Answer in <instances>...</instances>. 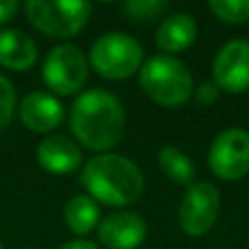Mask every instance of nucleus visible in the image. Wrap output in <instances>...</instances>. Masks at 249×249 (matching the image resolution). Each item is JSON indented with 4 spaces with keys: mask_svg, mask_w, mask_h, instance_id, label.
Listing matches in <instances>:
<instances>
[{
    "mask_svg": "<svg viewBox=\"0 0 249 249\" xmlns=\"http://www.w3.org/2000/svg\"><path fill=\"white\" fill-rule=\"evenodd\" d=\"M81 184L96 203L105 206H129L142 197L144 177L142 171L124 155L99 153L86 162Z\"/></svg>",
    "mask_w": 249,
    "mask_h": 249,
    "instance_id": "nucleus-2",
    "label": "nucleus"
},
{
    "mask_svg": "<svg viewBox=\"0 0 249 249\" xmlns=\"http://www.w3.org/2000/svg\"><path fill=\"white\" fill-rule=\"evenodd\" d=\"M92 7L83 0H26L24 13L33 29L46 37L68 39L81 33Z\"/></svg>",
    "mask_w": 249,
    "mask_h": 249,
    "instance_id": "nucleus-4",
    "label": "nucleus"
},
{
    "mask_svg": "<svg viewBox=\"0 0 249 249\" xmlns=\"http://www.w3.org/2000/svg\"><path fill=\"white\" fill-rule=\"evenodd\" d=\"M158 164L166 177H171L177 184H188L195 175V166L184 151L175 146H162L158 153Z\"/></svg>",
    "mask_w": 249,
    "mask_h": 249,
    "instance_id": "nucleus-16",
    "label": "nucleus"
},
{
    "mask_svg": "<svg viewBox=\"0 0 249 249\" xmlns=\"http://www.w3.org/2000/svg\"><path fill=\"white\" fill-rule=\"evenodd\" d=\"M142 44L136 37L121 31L105 33L92 44L90 64L101 77L123 81L142 68Z\"/></svg>",
    "mask_w": 249,
    "mask_h": 249,
    "instance_id": "nucleus-5",
    "label": "nucleus"
},
{
    "mask_svg": "<svg viewBox=\"0 0 249 249\" xmlns=\"http://www.w3.org/2000/svg\"><path fill=\"white\" fill-rule=\"evenodd\" d=\"M0 249H4V247H2V243H0Z\"/></svg>",
    "mask_w": 249,
    "mask_h": 249,
    "instance_id": "nucleus-23",
    "label": "nucleus"
},
{
    "mask_svg": "<svg viewBox=\"0 0 249 249\" xmlns=\"http://www.w3.org/2000/svg\"><path fill=\"white\" fill-rule=\"evenodd\" d=\"M66 225L79 236L90 234L101 223V208L90 195H77L64 208Z\"/></svg>",
    "mask_w": 249,
    "mask_h": 249,
    "instance_id": "nucleus-15",
    "label": "nucleus"
},
{
    "mask_svg": "<svg viewBox=\"0 0 249 249\" xmlns=\"http://www.w3.org/2000/svg\"><path fill=\"white\" fill-rule=\"evenodd\" d=\"M221 195L210 181H197L188 188L179 203V228L188 236H203L219 219Z\"/></svg>",
    "mask_w": 249,
    "mask_h": 249,
    "instance_id": "nucleus-8",
    "label": "nucleus"
},
{
    "mask_svg": "<svg viewBox=\"0 0 249 249\" xmlns=\"http://www.w3.org/2000/svg\"><path fill=\"white\" fill-rule=\"evenodd\" d=\"M37 162L53 175H68L81 166L83 153L68 136H46L37 144Z\"/></svg>",
    "mask_w": 249,
    "mask_h": 249,
    "instance_id": "nucleus-12",
    "label": "nucleus"
},
{
    "mask_svg": "<svg viewBox=\"0 0 249 249\" xmlns=\"http://www.w3.org/2000/svg\"><path fill=\"white\" fill-rule=\"evenodd\" d=\"M96 234L107 249H138L146 238V223L136 212H114L101 221Z\"/></svg>",
    "mask_w": 249,
    "mask_h": 249,
    "instance_id": "nucleus-10",
    "label": "nucleus"
},
{
    "mask_svg": "<svg viewBox=\"0 0 249 249\" xmlns=\"http://www.w3.org/2000/svg\"><path fill=\"white\" fill-rule=\"evenodd\" d=\"M59 249H99L92 241H86V238H77V241H70L66 245H61Z\"/></svg>",
    "mask_w": 249,
    "mask_h": 249,
    "instance_id": "nucleus-22",
    "label": "nucleus"
},
{
    "mask_svg": "<svg viewBox=\"0 0 249 249\" xmlns=\"http://www.w3.org/2000/svg\"><path fill=\"white\" fill-rule=\"evenodd\" d=\"M197 22L190 13H173L162 24L158 26L155 33V44L162 53H179L193 46L197 39Z\"/></svg>",
    "mask_w": 249,
    "mask_h": 249,
    "instance_id": "nucleus-14",
    "label": "nucleus"
},
{
    "mask_svg": "<svg viewBox=\"0 0 249 249\" xmlns=\"http://www.w3.org/2000/svg\"><path fill=\"white\" fill-rule=\"evenodd\" d=\"M37 61V46L33 37L20 29L0 31V66L16 72H26Z\"/></svg>",
    "mask_w": 249,
    "mask_h": 249,
    "instance_id": "nucleus-13",
    "label": "nucleus"
},
{
    "mask_svg": "<svg viewBox=\"0 0 249 249\" xmlns=\"http://www.w3.org/2000/svg\"><path fill=\"white\" fill-rule=\"evenodd\" d=\"M70 129L86 149L105 153L124 136L123 103L107 90H88L70 109Z\"/></svg>",
    "mask_w": 249,
    "mask_h": 249,
    "instance_id": "nucleus-1",
    "label": "nucleus"
},
{
    "mask_svg": "<svg viewBox=\"0 0 249 249\" xmlns=\"http://www.w3.org/2000/svg\"><path fill=\"white\" fill-rule=\"evenodd\" d=\"M64 105L51 92H31L18 105V116L26 129L35 133H48L64 121Z\"/></svg>",
    "mask_w": 249,
    "mask_h": 249,
    "instance_id": "nucleus-11",
    "label": "nucleus"
},
{
    "mask_svg": "<svg viewBox=\"0 0 249 249\" xmlns=\"http://www.w3.org/2000/svg\"><path fill=\"white\" fill-rule=\"evenodd\" d=\"M166 7H168L166 0H131V2L123 4L124 13L136 22L155 20L162 11H166Z\"/></svg>",
    "mask_w": 249,
    "mask_h": 249,
    "instance_id": "nucleus-18",
    "label": "nucleus"
},
{
    "mask_svg": "<svg viewBox=\"0 0 249 249\" xmlns=\"http://www.w3.org/2000/svg\"><path fill=\"white\" fill-rule=\"evenodd\" d=\"M18 13V2L16 0H0V24L9 22Z\"/></svg>",
    "mask_w": 249,
    "mask_h": 249,
    "instance_id": "nucleus-21",
    "label": "nucleus"
},
{
    "mask_svg": "<svg viewBox=\"0 0 249 249\" xmlns=\"http://www.w3.org/2000/svg\"><path fill=\"white\" fill-rule=\"evenodd\" d=\"M208 164L219 179L234 181L249 173V133L245 129H225L212 140Z\"/></svg>",
    "mask_w": 249,
    "mask_h": 249,
    "instance_id": "nucleus-7",
    "label": "nucleus"
},
{
    "mask_svg": "<svg viewBox=\"0 0 249 249\" xmlns=\"http://www.w3.org/2000/svg\"><path fill=\"white\" fill-rule=\"evenodd\" d=\"M16 88L11 86L7 77L0 74V129H4L16 112Z\"/></svg>",
    "mask_w": 249,
    "mask_h": 249,
    "instance_id": "nucleus-19",
    "label": "nucleus"
},
{
    "mask_svg": "<svg viewBox=\"0 0 249 249\" xmlns=\"http://www.w3.org/2000/svg\"><path fill=\"white\" fill-rule=\"evenodd\" d=\"M140 88L153 103L179 107L193 96V74L175 57L155 55L140 68Z\"/></svg>",
    "mask_w": 249,
    "mask_h": 249,
    "instance_id": "nucleus-3",
    "label": "nucleus"
},
{
    "mask_svg": "<svg viewBox=\"0 0 249 249\" xmlns=\"http://www.w3.org/2000/svg\"><path fill=\"white\" fill-rule=\"evenodd\" d=\"M42 79L55 94H77L88 81V61L81 48L72 44L51 48L42 66Z\"/></svg>",
    "mask_w": 249,
    "mask_h": 249,
    "instance_id": "nucleus-6",
    "label": "nucleus"
},
{
    "mask_svg": "<svg viewBox=\"0 0 249 249\" xmlns=\"http://www.w3.org/2000/svg\"><path fill=\"white\" fill-rule=\"evenodd\" d=\"M212 77L219 90L243 94L249 90V42L232 39L214 57Z\"/></svg>",
    "mask_w": 249,
    "mask_h": 249,
    "instance_id": "nucleus-9",
    "label": "nucleus"
},
{
    "mask_svg": "<svg viewBox=\"0 0 249 249\" xmlns=\"http://www.w3.org/2000/svg\"><path fill=\"white\" fill-rule=\"evenodd\" d=\"M219 94H221V90L216 88V83L214 81H203L201 86L197 88V101L201 105H212L216 99H219Z\"/></svg>",
    "mask_w": 249,
    "mask_h": 249,
    "instance_id": "nucleus-20",
    "label": "nucleus"
},
{
    "mask_svg": "<svg viewBox=\"0 0 249 249\" xmlns=\"http://www.w3.org/2000/svg\"><path fill=\"white\" fill-rule=\"evenodd\" d=\"M210 11L228 24H245L249 22V0H212Z\"/></svg>",
    "mask_w": 249,
    "mask_h": 249,
    "instance_id": "nucleus-17",
    "label": "nucleus"
}]
</instances>
